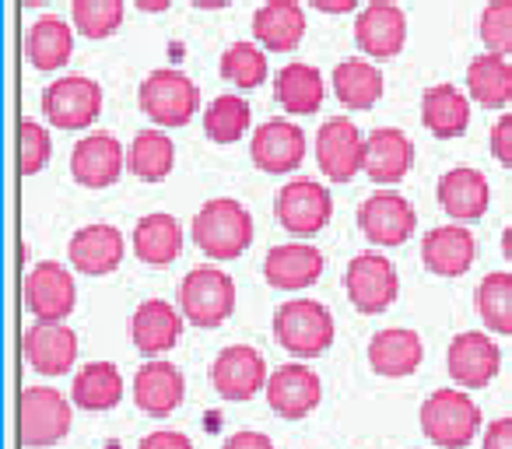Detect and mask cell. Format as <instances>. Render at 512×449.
Instances as JSON below:
<instances>
[{"label": "cell", "mask_w": 512, "mask_h": 449, "mask_svg": "<svg viewBox=\"0 0 512 449\" xmlns=\"http://www.w3.org/2000/svg\"><path fill=\"white\" fill-rule=\"evenodd\" d=\"M193 243L211 260H239L253 246V214L235 197H211L193 214Z\"/></svg>", "instance_id": "1"}, {"label": "cell", "mask_w": 512, "mask_h": 449, "mask_svg": "<svg viewBox=\"0 0 512 449\" xmlns=\"http://www.w3.org/2000/svg\"><path fill=\"white\" fill-rule=\"evenodd\" d=\"M274 341L295 358H320L330 351L337 337V323L323 302L292 299L274 313Z\"/></svg>", "instance_id": "2"}, {"label": "cell", "mask_w": 512, "mask_h": 449, "mask_svg": "<svg viewBox=\"0 0 512 449\" xmlns=\"http://www.w3.org/2000/svg\"><path fill=\"white\" fill-rule=\"evenodd\" d=\"M421 432L439 449H467L481 428V407L463 390H435L421 404Z\"/></svg>", "instance_id": "3"}, {"label": "cell", "mask_w": 512, "mask_h": 449, "mask_svg": "<svg viewBox=\"0 0 512 449\" xmlns=\"http://www.w3.org/2000/svg\"><path fill=\"white\" fill-rule=\"evenodd\" d=\"M137 102L155 127H186L200 109V88L193 85L190 74L176 71V67H158L141 81Z\"/></svg>", "instance_id": "4"}, {"label": "cell", "mask_w": 512, "mask_h": 449, "mask_svg": "<svg viewBox=\"0 0 512 449\" xmlns=\"http://www.w3.org/2000/svg\"><path fill=\"white\" fill-rule=\"evenodd\" d=\"M235 281L221 267H193L179 281V313L200 330H214L235 313Z\"/></svg>", "instance_id": "5"}, {"label": "cell", "mask_w": 512, "mask_h": 449, "mask_svg": "<svg viewBox=\"0 0 512 449\" xmlns=\"http://www.w3.org/2000/svg\"><path fill=\"white\" fill-rule=\"evenodd\" d=\"M74 400L53 386H29L18 397V439L25 449H46L67 439L74 421Z\"/></svg>", "instance_id": "6"}, {"label": "cell", "mask_w": 512, "mask_h": 449, "mask_svg": "<svg viewBox=\"0 0 512 449\" xmlns=\"http://www.w3.org/2000/svg\"><path fill=\"white\" fill-rule=\"evenodd\" d=\"M274 214H278V221L292 236H320L330 225V218H334V197L316 179H288L274 193Z\"/></svg>", "instance_id": "7"}, {"label": "cell", "mask_w": 512, "mask_h": 449, "mask_svg": "<svg viewBox=\"0 0 512 449\" xmlns=\"http://www.w3.org/2000/svg\"><path fill=\"white\" fill-rule=\"evenodd\" d=\"M358 229L372 246H404L407 239L418 232V211L407 197H400L397 190H376L358 204Z\"/></svg>", "instance_id": "8"}, {"label": "cell", "mask_w": 512, "mask_h": 449, "mask_svg": "<svg viewBox=\"0 0 512 449\" xmlns=\"http://www.w3.org/2000/svg\"><path fill=\"white\" fill-rule=\"evenodd\" d=\"M344 292H348V302L358 313H386L400 295L397 267L383 253H358L344 271Z\"/></svg>", "instance_id": "9"}, {"label": "cell", "mask_w": 512, "mask_h": 449, "mask_svg": "<svg viewBox=\"0 0 512 449\" xmlns=\"http://www.w3.org/2000/svg\"><path fill=\"white\" fill-rule=\"evenodd\" d=\"M43 113L57 130H88L102 113V85L85 74H67L46 85Z\"/></svg>", "instance_id": "10"}, {"label": "cell", "mask_w": 512, "mask_h": 449, "mask_svg": "<svg viewBox=\"0 0 512 449\" xmlns=\"http://www.w3.org/2000/svg\"><path fill=\"white\" fill-rule=\"evenodd\" d=\"M267 379H271L267 358L253 344H228L211 362V386L218 390V397L235 400V404L267 390Z\"/></svg>", "instance_id": "11"}, {"label": "cell", "mask_w": 512, "mask_h": 449, "mask_svg": "<svg viewBox=\"0 0 512 449\" xmlns=\"http://www.w3.org/2000/svg\"><path fill=\"white\" fill-rule=\"evenodd\" d=\"M365 141L362 130L348 116H334L316 134V165L330 183H351L358 172H365Z\"/></svg>", "instance_id": "12"}, {"label": "cell", "mask_w": 512, "mask_h": 449, "mask_svg": "<svg viewBox=\"0 0 512 449\" xmlns=\"http://www.w3.org/2000/svg\"><path fill=\"white\" fill-rule=\"evenodd\" d=\"M446 369L460 390H484L502 369V348L484 330H463L449 341Z\"/></svg>", "instance_id": "13"}, {"label": "cell", "mask_w": 512, "mask_h": 449, "mask_svg": "<svg viewBox=\"0 0 512 449\" xmlns=\"http://www.w3.org/2000/svg\"><path fill=\"white\" fill-rule=\"evenodd\" d=\"M25 306L36 320L64 323L78 306V285H74L71 271L57 260H39L25 274Z\"/></svg>", "instance_id": "14"}, {"label": "cell", "mask_w": 512, "mask_h": 449, "mask_svg": "<svg viewBox=\"0 0 512 449\" xmlns=\"http://www.w3.org/2000/svg\"><path fill=\"white\" fill-rule=\"evenodd\" d=\"M306 130L292 120H267L253 130L249 141V158L256 169L271 172V176H288L306 162Z\"/></svg>", "instance_id": "15"}, {"label": "cell", "mask_w": 512, "mask_h": 449, "mask_svg": "<svg viewBox=\"0 0 512 449\" xmlns=\"http://www.w3.org/2000/svg\"><path fill=\"white\" fill-rule=\"evenodd\" d=\"M123 169H127V151L106 130L85 134L71 151V176L85 190H106L123 176Z\"/></svg>", "instance_id": "16"}, {"label": "cell", "mask_w": 512, "mask_h": 449, "mask_svg": "<svg viewBox=\"0 0 512 449\" xmlns=\"http://www.w3.org/2000/svg\"><path fill=\"white\" fill-rule=\"evenodd\" d=\"M267 404L274 414H281L285 421H302L320 407L323 400V379L316 376L309 365L288 362L281 369L271 372L267 379Z\"/></svg>", "instance_id": "17"}, {"label": "cell", "mask_w": 512, "mask_h": 449, "mask_svg": "<svg viewBox=\"0 0 512 449\" xmlns=\"http://www.w3.org/2000/svg\"><path fill=\"white\" fill-rule=\"evenodd\" d=\"M355 43L365 57L393 60L407 43V15L393 0H372L355 18Z\"/></svg>", "instance_id": "18"}, {"label": "cell", "mask_w": 512, "mask_h": 449, "mask_svg": "<svg viewBox=\"0 0 512 449\" xmlns=\"http://www.w3.org/2000/svg\"><path fill=\"white\" fill-rule=\"evenodd\" d=\"M123 253H127V239L116 225H85L71 236L67 243V260L78 274L85 278H106L116 267L123 264Z\"/></svg>", "instance_id": "19"}, {"label": "cell", "mask_w": 512, "mask_h": 449, "mask_svg": "<svg viewBox=\"0 0 512 449\" xmlns=\"http://www.w3.org/2000/svg\"><path fill=\"white\" fill-rule=\"evenodd\" d=\"M22 351L39 376H67L74 369V362H78V334L67 323L36 320V327L25 330Z\"/></svg>", "instance_id": "20"}, {"label": "cell", "mask_w": 512, "mask_h": 449, "mask_svg": "<svg viewBox=\"0 0 512 449\" xmlns=\"http://www.w3.org/2000/svg\"><path fill=\"white\" fill-rule=\"evenodd\" d=\"M477 260V239L467 225H439L421 239V264L435 278H463Z\"/></svg>", "instance_id": "21"}, {"label": "cell", "mask_w": 512, "mask_h": 449, "mask_svg": "<svg viewBox=\"0 0 512 449\" xmlns=\"http://www.w3.org/2000/svg\"><path fill=\"white\" fill-rule=\"evenodd\" d=\"M183 320L186 316L176 306H169L165 299H148L130 316V341H134V348L141 355L162 358L183 337Z\"/></svg>", "instance_id": "22"}, {"label": "cell", "mask_w": 512, "mask_h": 449, "mask_svg": "<svg viewBox=\"0 0 512 449\" xmlns=\"http://www.w3.org/2000/svg\"><path fill=\"white\" fill-rule=\"evenodd\" d=\"M327 271V260L313 243H285L274 246L264 260V278L271 288L281 292H302V288L316 285Z\"/></svg>", "instance_id": "23"}, {"label": "cell", "mask_w": 512, "mask_h": 449, "mask_svg": "<svg viewBox=\"0 0 512 449\" xmlns=\"http://www.w3.org/2000/svg\"><path fill=\"white\" fill-rule=\"evenodd\" d=\"M186 397V379L176 365L151 358L148 365H141L134 376V404L137 411H144L148 418H169Z\"/></svg>", "instance_id": "24"}, {"label": "cell", "mask_w": 512, "mask_h": 449, "mask_svg": "<svg viewBox=\"0 0 512 449\" xmlns=\"http://www.w3.org/2000/svg\"><path fill=\"white\" fill-rule=\"evenodd\" d=\"M253 39L271 53H292L306 39V11L299 0H264L253 15Z\"/></svg>", "instance_id": "25"}, {"label": "cell", "mask_w": 512, "mask_h": 449, "mask_svg": "<svg viewBox=\"0 0 512 449\" xmlns=\"http://www.w3.org/2000/svg\"><path fill=\"white\" fill-rule=\"evenodd\" d=\"M414 165V141L397 127H376L365 141V176L379 186H397Z\"/></svg>", "instance_id": "26"}, {"label": "cell", "mask_w": 512, "mask_h": 449, "mask_svg": "<svg viewBox=\"0 0 512 449\" xmlns=\"http://www.w3.org/2000/svg\"><path fill=\"white\" fill-rule=\"evenodd\" d=\"M435 197H439V207L453 221H477L484 218V211L491 204V186L484 172L470 169V165H456L439 179Z\"/></svg>", "instance_id": "27"}, {"label": "cell", "mask_w": 512, "mask_h": 449, "mask_svg": "<svg viewBox=\"0 0 512 449\" xmlns=\"http://www.w3.org/2000/svg\"><path fill=\"white\" fill-rule=\"evenodd\" d=\"M421 358H425V344H421V334H414L411 327H386L379 334H372L369 341V365L376 376H414Z\"/></svg>", "instance_id": "28"}, {"label": "cell", "mask_w": 512, "mask_h": 449, "mask_svg": "<svg viewBox=\"0 0 512 449\" xmlns=\"http://www.w3.org/2000/svg\"><path fill=\"white\" fill-rule=\"evenodd\" d=\"M274 99H278V106L292 116L320 113L323 99H327V81H323L320 67L302 64V60L285 64L278 74H274Z\"/></svg>", "instance_id": "29"}, {"label": "cell", "mask_w": 512, "mask_h": 449, "mask_svg": "<svg viewBox=\"0 0 512 449\" xmlns=\"http://www.w3.org/2000/svg\"><path fill=\"white\" fill-rule=\"evenodd\" d=\"M134 257L148 267H169L183 253V225L172 214L151 211L134 225Z\"/></svg>", "instance_id": "30"}, {"label": "cell", "mask_w": 512, "mask_h": 449, "mask_svg": "<svg viewBox=\"0 0 512 449\" xmlns=\"http://www.w3.org/2000/svg\"><path fill=\"white\" fill-rule=\"evenodd\" d=\"M421 120L425 130L439 141L463 137L470 127V95L456 85H432L421 95Z\"/></svg>", "instance_id": "31"}, {"label": "cell", "mask_w": 512, "mask_h": 449, "mask_svg": "<svg viewBox=\"0 0 512 449\" xmlns=\"http://www.w3.org/2000/svg\"><path fill=\"white\" fill-rule=\"evenodd\" d=\"M74 32L78 29H71L64 18L43 15L29 29V39H25L29 64L36 67V71H46V74L67 67V60H71V53H74Z\"/></svg>", "instance_id": "32"}, {"label": "cell", "mask_w": 512, "mask_h": 449, "mask_svg": "<svg viewBox=\"0 0 512 449\" xmlns=\"http://www.w3.org/2000/svg\"><path fill=\"white\" fill-rule=\"evenodd\" d=\"M71 400H74V407H81V411H92V414L113 411V407L123 400L120 369H116L113 362L81 365L78 376H74V386H71Z\"/></svg>", "instance_id": "33"}, {"label": "cell", "mask_w": 512, "mask_h": 449, "mask_svg": "<svg viewBox=\"0 0 512 449\" xmlns=\"http://www.w3.org/2000/svg\"><path fill=\"white\" fill-rule=\"evenodd\" d=\"M467 95L484 109H505L512 102V64L498 53H481L467 67Z\"/></svg>", "instance_id": "34"}, {"label": "cell", "mask_w": 512, "mask_h": 449, "mask_svg": "<svg viewBox=\"0 0 512 449\" xmlns=\"http://www.w3.org/2000/svg\"><path fill=\"white\" fill-rule=\"evenodd\" d=\"M334 95L344 109H372L383 99V71H379L372 60H341L334 67Z\"/></svg>", "instance_id": "35"}, {"label": "cell", "mask_w": 512, "mask_h": 449, "mask_svg": "<svg viewBox=\"0 0 512 449\" xmlns=\"http://www.w3.org/2000/svg\"><path fill=\"white\" fill-rule=\"evenodd\" d=\"M172 165H176V144L169 141L165 130H141L127 148V169L134 172L141 183H162L169 179Z\"/></svg>", "instance_id": "36"}, {"label": "cell", "mask_w": 512, "mask_h": 449, "mask_svg": "<svg viewBox=\"0 0 512 449\" xmlns=\"http://www.w3.org/2000/svg\"><path fill=\"white\" fill-rule=\"evenodd\" d=\"M221 78L228 85H235L239 92H253L267 81L271 67H267V50L260 43H232L225 53H221Z\"/></svg>", "instance_id": "37"}, {"label": "cell", "mask_w": 512, "mask_h": 449, "mask_svg": "<svg viewBox=\"0 0 512 449\" xmlns=\"http://www.w3.org/2000/svg\"><path fill=\"white\" fill-rule=\"evenodd\" d=\"M477 313H481L484 327L498 337H512V274L491 271L488 278L477 285Z\"/></svg>", "instance_id": "38"}, {"label": "cell", "mask_w": 512, "mask_h": 449, "mask_svg": "<svg viewBox=\"0 0 512 449\" xmlns=\"http://www.w3.org/2000/svg\"><path fill=\"white\" fill-rule=\"evenodd\" d=\"M253 123V109L242 95H218L204 113V134L214 144H235L246 137Z\"/></svg>", "instance_id": "39"}, {"label": "cell", "mask_w": 512, "mask_h": 449, "mask_svg": "<svg viewBox=\"0 0 512 449\" xmlns=\"http://www.w3.org/2000/svg\"><path fill=\"white\" fill-rule=\"evenodd\" d=\"M127 0H71V22L85 39H109L123 25Z\"/></svg>", "instance_id": "40"}, {"label": "cell", "mask_w": 512, "mask_h": 449, "mask_svg": "<svg viewBox=\"0 0 512 449\" xmlns=\"http://www.w3.org/2000/svg\"><path fill=\"white\" fill-rule=\"evenodd\" d=\"M484 50L498 57H512V0H488L477 22Z\"/></svg>", "instance_id": "41"}, {"label": "cell", "mask_w": 512, "mask_h": 449, "mask_svg": "<svg viewBox=\"0 0 512 449\" xmlns=\"http://www.w3.org/2000/svg\"><path fill=\"white\" fill-rule=\"evenodd\" d=\"M53 155V141H50V130L43 127L39 120H29L25 116L18 123V172L22 176H39L46 169Z\"/></svg>", "instance_id": "42"}, {"label": "cell", "mask_w": 512, "mask_h": 449, "mask_svg": "<svg viewBox=\"0 0 512 449\" xmlns=\"http://www.w3.org/2000/svg\"><path fill=\"white\" fill-rule=\"evenodd\" d=\"M491 155H495V162H502L505 169H512V113L498 116L495 127H491Z\"/></svg>", "instance_id": "43"}, {"label": "cell", "mask_w": 512, "mask_h": 449, "mask_svg": "<svg viewBox=\"0 0 512 449\" xmlns=\"http://www.w3.org/2000/svg\"><path fill=\"white\" fill-rule=\"evenodd\" d=\"M137 449H193L190 435L176 432V428H158V432L144 435Z\"/></svg>", "instance_id": "44"}, {"label": "cell", "mask_w": 512, "mask_h": 449, "mask_svg": "<svg viewBox=\"0 0 512 449\" xmlns=\"http://www.w3.org/2000/svg\"><path fill=\"white\" fill-rule=\"evenodd\" d=\"M221 449H274L271 435L264 432H253V428H246V432H235L225 439V446Z\"/></svg>", "instance_id": "45"}, {"label": "cell", "mask_w": 512, "mask_h": 449, "mask_svg": "<svg viewBox=\"0 0 512 449\" xmlns=\"http://www.w3.org/2000/svg\"><path fill=\"white\" fill-rule=\"evenodd\" d=\"M484 449H512V418H498L484 432Z\"/></svg>", "instance_id": "46"}, {"label": "cell", "mask_w": 512, "mask_h": 449, "mask_svg": "<svg viewBox=\"0 0 512 449\" xmlns=\"http://www.w3.org/2000/svg\"><path fill=\"white\" fill-rule=\"evenodd\" d=\"M365 0H309V8L323 11V15H348V11H362Z\"/></svg>", "instance_id": "47"}, {"label": "cell", "mask_w": 512, "mask_h": 449, "mask_svg": "<svg viewBox=\"0 0 512 449\" xmlns=\"http://www.w3.org/2000/svg\"><path fill=\"white\" fill-rule=\"evenodd\" d=\"M134 4L144 11V15H162V11L172 8V0H134Z\"/></svg>", "instance_id": "48"}, {"label": "cell", "mask_w": 512, "mask_h": 449, "mask_svg": "<svg viewBox=\"0 0 512 449\" xmlns=\"http://www.w3.org/2000/svg\"><path fill=\"white\" fill-rule=\"evenodd\" d=\"M190 4L200 11H225L228 4H235V0H190Z\"/></svg>", "instance_id": "49"}, {"label": "cell", "mask_w": 512, "mask_h": 449, "mask_svg": "<svg viewBox=\"0 0 512 449\" xmlns=\"http://www.w3.org/2000/svg\"><path fill=\"white\" fill-rule=\"evenodd\" d=\"M502 253H505V260H509V264H512V225L502 232Z\"/></svg>", "instance_id": "50"}, {"label": "cell", "mask_w": 512, "mask_h": 449, "mask_svg": "<svg viewBox=\"0 0 512 449\" xmlns=\"http://www.w3.org/2000/svg\"><path fill=\"white\" fill-rule=\"evenodd\" d=\"M25 8H43V4H50V0H22Z\"/></svg>", "instance_id": "51"}]
</instances>
